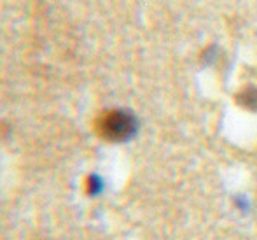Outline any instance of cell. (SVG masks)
I'll return each mask as SVG.
<instances>
[{
  "label": "cell",
  "mask_w": 257,
  "mask_h": 240,
  "mask_svg": "<svg viewBox=\"0 0 257 240\" xmlns=\"http://www.w3.org/2000/svg\"><path fill=\"white\" fill-rule=\"evenodd\" d=\"M96 128L108 142H126L139 132V119L126 109H112L100 116Z\"/></svg>",
  "instance_id": "6da1fadb"
},
{
  "label": "cell",
  "mask_w": 257,
  "mask_h": 240,
  "mask_svg": "<svg viewBox=\"0 0 257 240\" xmlns=\"http://www.w3.org/2000/svg\"><path fill=\"white\" fill-rule=\"evenodd\" d=\"M234 100L241 109L250 112H257V86H243L240 92L234 95Z\"/></svg>",
  "instance_id": "7a4b0ae2"
},
{
  "label": "cell",
  "mask_w": 257,
  "mask_h": 240,
  "mask_svg": "<svg viewBox=\"0 0 257 240\" xmlns=\"http://www.w3.org/2000/svg\"><path fill=\"white\" fill-rule=\"evenodd\" d=\"M103 190V181L100 179L98 176H89L88 179V191L91 195H98L100 191Z\"/></svg>",
  "instance_id": "3957f363"
}]
</instances>
